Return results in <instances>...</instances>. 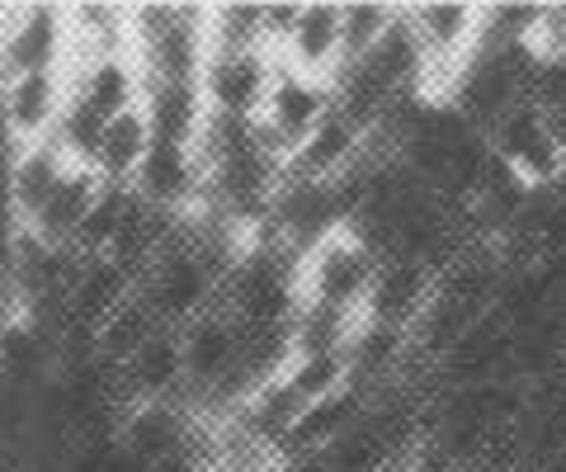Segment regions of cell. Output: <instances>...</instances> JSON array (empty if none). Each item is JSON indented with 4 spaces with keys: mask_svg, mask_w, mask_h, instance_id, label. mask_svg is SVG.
Listing matches in <instances>:
<instances>
[{
    "mask_svg": "<svg viewBox=\"0 0 566 472\" xmlns=\"http://www.w3.org/2000/svg\"><path fill=\"white\" fill-rule=\"evenodd\" d=\"M6 85H10V76H6V66H0V109H6Z\"/></svg>",
    "mask_w": 566,
    "mask_h": 472,
    "instance_id": "23",
    "label": "cell"
},
{
    "mask_svg": "<svg viewBox=\"0 0 566 472\" xmlns=\"http://www.w3.org/2000/svg\"><path fill=\"white\" fill-rule=\"evenodd\" d=\"M76 99H81L91 114H99L104 124H109V118L137 109V99H142V76L133 72V62L118 57V52H104V57L91 66V72H85Z\"/></svg>",
    "mask_w": 566,
    "mask_h": 472,
    "instance_id": "16",
    "label": "cell"
},
{
    "mask_svg": "<svg viewBox=\"0 0 566 472\" xmlns=\"http://www.w3.org/2000/svg\"><path fill=\"white\" fill-rule=\"evenodd\" d=\"M180 355H185V388L193 392L199 407H208L212 392L237 369V355H241L237 317H227L222 307H208L203 317L180 326Z\"/></svg>",
    "mask_w": 566,
    "mask_h": 472,
    "instance_id": "5",
    "label": "cell"
},
{
    "mask_svg": "<svg viewBox=\"0 0 566 472\" xmlns=\"http://www.w3.org/2000/svg\"><path fill=\"white\" fill-rule=\"evenodd\" d=\"M279 57L274 52H208L199 72V95L208 114L227 118H260L264 95L274 85Z\"/></svg>",
    "mask_w": 566,
    "mask_h": 472,
    "instance_id": "3",
    "label": "cell"
},
{
    "mask_svg": "<svg viewBox=\"0 0 566 472\" xmlns=\"http://www.w3.org/2000/svg\"><path fill=\"white\" fill-rule=\"evenodd\" d=\"M62 57V10L52 6H33L24 10L20 29L6 39V66L10 76H39V72H52V62Z\"/></svg>",
    "mask_w": 566,
    "mask_h": 472,
    "instance_id": "12",
    "label": "cell"
},
{
    "mask_svg": "<svg viewBox=\"0 0 566 472\" xmlns=\"http://www.w3.org/2000/svg\"><path fill=\"white\" fill-rule=\"evenodd\" d=\"M378 265L382 260L340 227L326 241H316L307 255H297V303H326V307L359 312L364 317Z\"/></svg>",
    "mask_w": 566,
    "mask_h": 472,
    "instance_id": "2",
    "label": "cell"
},
{
    "mask_svg": "<svg viewBox=\"0 0 566 472\" xmlns=\"http://www.w3.org/2000/svg\"><path fill=\"white\" fill-rule=\"evenodd\" d=\"M359 326H364L359 312H340L326 303H297L293 322H289V349H293V359L345 355Z\"/></svg>",
    "mask_w": 566,
    "mask_h": 472,
    "instance_id": "13",
    "label": "cell"
},
{
    "mask_svg": "<svg viewBox=\"0 0 566 472\" xmlns=\"http://www.w3.org/2000/svg\"><path fill=\"white\" fill-rule=\"evenodd\" d=\"M142 118L151 128V143H166V147H193V137L203 128V95L199 85H166V81H147L142 85V99H137Z\"/></svg>",
    "mask_w": 566,
    "mask_h": 472,
    "instance_id": "10",
    "label": "cell"
},
{
    "mask_svg": "<svg viewBox=\"0 0 566 472\" xmlns=\"http://www.w3.org/2000/svg\"><path fill=\"white\" fill-rule=\"evenodd\" d=\"M401 14L424 52V99L444 104L449 85L482 43V6H472V0H420V6H401Z\"/></svg>",
    "mask_w": 566,
    "mask_h": 472,
    "instance_id": "1",
    "label": "cell"
},
{
    "mask_svg": "<svg viewBox=\"0 0 566 472\" xmlns=\"http://www.w3.org/2000/svg\"><path fill=\"white\" fill-rule=\"evenodd\" d=\"M331 104H335V95H331L326 81H312V76H297L289 66H279L255 128H260L264 143L289 161V156L307 143V133L331 114Z\"/></svg>",
    "mask_w": 566,
    "mask_h": 472,
    "instance_id": "4",
    "label": "cell"
},
{
    "mask_svg": "<svg viewBox=\"0 0 566 472\" xmlns=\"http://www.w3.org/2000/svg\"><path fill=\"white\" fill-rule=\"evenodd\" d=\"M279 66L331 85L340 72V6L316 0V6L297 10V24L279 48Z\"/></svg>",
    "mask_w": 566,
    "mask_h": 472,
    "instance_id": "7",
    "label": "cell"
},
{
    "mask_svg": "<svg viewBox=\"0 0 566 472\" xmlns=\"http://www.w3.org/2000/svg\"><path fill=\"white\" fill-rule=\"evenodd\" d=\"M52 364H57V340L39 336V331L24 326L20 317L0 326V378L6 382H14V388H24V392H39Z\"/></svg>",
    "mask_w": 566,
    "mask_h": 472,
    "instance_id": "14",
    "label": "cell"
},
{
    "mask_svg": "<svg viewBox=\"0 0 566 472\" xmlns=\"http://www.w3.org/2000/svg\"><path fill=\"white\" fill-rule=\"evenodd\" d=\"M62 114V91L57 76L39 72V76H10L6 85V118L14 137H43Z\"/></svg>",
    "mask_w": 566,
    "mask_h": 472,
    "instance_id": "17",
    "label": "cell"
},
{
    "mask_svg": "<svg viewBox=\"0 0 566 472\" xmlns=\"http://www.w3.org/2000/svg\"><path fill=\"white\" fill-rule=\"evenodd\" d=\"M118 378L128 382V392L137 401H170L175 392H185V355H180V331H151L142 340L137 355L123 364Z\"/></svg>",
    "mask_w": 566,
    "mask_h": 472,
    "instance_id": "11",
    "label": "cell"
},
{
    "mask_svg": "<svg viewBox=\"0 0 566 472\" xmlns=\"http://www.w3.org/2000/svg\"><path fill=\"white\" fill-rule=\"evenodd\" d=\"M368 161V133L331 104V114L307 133V143L283 161V180H340Z\"/></svg>",
    "mask_w": 566,
    "mask_h": 472,
    "instance_id": "6",
    "label": "cell"
},
{
    "mask_svg": "<svg viewBox=\"0 0 566 472\" xmlns=\"http://www.w3.org/2000/svg\"><path fill=\"white\" fill-rule=\"evenodd\" d=\"M99 143H104V118L85 109L81 99H71L57 114V151L71 156V166H95Z\"/></svg>",
    "mask_w": 566,
    "mask_h": 472,
    "instance_id": "21",
    "label": "cell"
},
{
    "mask_svg": "<svg viewBox=\"0 0 566 472\" xmlns=\"http://www.w3.org/2000/svg\"><path fill=\"white\" fill-rule=\"evenodd\" d=\"M128 208H133L128 189H123V185H99V195L91 203V213H85L81 237H76V247H71V251L85 255V260H104V255H109V247H114L123 218H128Z\"/></svg>",
    "mask_w": 566,
    "mask_h": 472,
    "instance_id": "19",
    "label": "cell"
},
{
    "mask_svg": "<svg viewBox=\"0 0 566 472\" xmlns=\"http://www.w3.org/2000/svg\"><path fill=\"white\" fill-rule=\"evenodd\" d=\"M397 10L401 6H387V0H354V6H340V66L359 62L364 52L392 29Z\"/></svg>",
    "mask_w": 566,
    "mask_h": 472,
    "instance_id": "20",
    "label": "cell"
},
{
    "mask_svg": "<svg viewBox=\"0 0 566 472\" xmlns=\"http://www.w3.org/2000/svg\"><path fill=\"white\" fill-rule=\"evenodd\" d=\"M62 175H66V156L52 147V143H33L29 151L14 156V170H10L14 213H20L24 222L39 218V208L48 203V195L57 189Z\"/></svg>",
    "mask_w": 566,
    "mask_h": 472,
    "instance_id": "18",
    "label": "cell"
},
{
    "mask_svg": "<svg viewBox=\"0 0 566 472\" xmlns=\"http://www.w3.org/2000/svg\"><path fill=\"white\" fill-rule=\"evenodd\" d=\"M118 444L137 468H156L189 453V421L175 401H133L118 421Z\"/></svg>",
    "mask_w": 566,
    "mask_h": 472,
    "instance_id": "8",
    "label": "cell"
},
{
    "mask_svg": "<svg viewBox=\"0 0 566 472\" xmlns=\"http://www.w3.org/2000/svg\"><path fill=\"white\" fill-rule=\"evenodd\" d=\"M99 195V175L91 166H66V175L57 180V189L48 195V203L39 208V218L29 222V232L43 241V247L71 251L81 237V222L91 213V203Z\"/></svg>",
    "mask_w": 566,
    "mask_h": 472,
    "instance_id": "9",
    "label": "cell"
},
{
    "mask_svg": "<svg viewBox=\"0 0 566 472\" xmlns=\"http://www.w3.org/2000/svg\"><path fill=\"white\" fill-rule=\"evenodd\" d=\"M147 147H151L147 118H142V109H128V114H118V118L104 124V143H99V156H95L91 170L99 175V185L128 189L137 166H142V156H147Z\"/></svg>",
    "mask_w": 566,
    "mask_h": 472,
    "instance_id": "15",
    "label": "cell"
},
{
    "mask_svg": "<svg viewBox=\"0 0 566 472\" xmlns=\"http://www.w3.org/2000/svg\"><path fill=\"white\" fill-rule=\"evenodd\" d=\"M0 156H20V151H14V128H10L6 109H0Z\"/></svg>",
    "mask_w": 566,
    "mask_h": 472,
    "instance_id": "22",
    "label": "cell"
}]
</instances>
